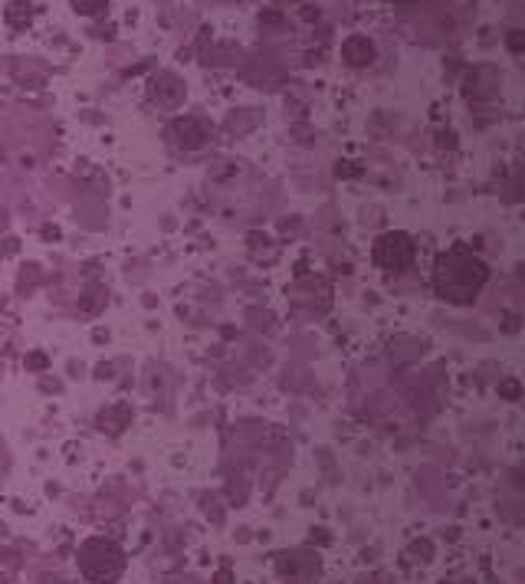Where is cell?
<instances>
[{
	"instance_id": "obj_1",
	"label": "cell",
	"mask_w": 525,
	"mask_h": 584,
	"mask_svg": "<svg viewBox=\"0 0 525 584\" xmlns=\"http://www.w3.org/2000/svg\"><path fill=\"white\" fill-rule=\"evenodd\" d=\"M79 565L85 568V575L95 578V581H105V578H112L115 571L122 568V555L119 548L112 542H102V538H95V542H89L83 548V558H79Z\"/></svg>"
}]
</instances>
